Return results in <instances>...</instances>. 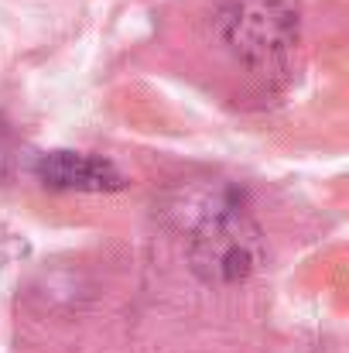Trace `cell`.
Here are the masks:
<instances>
[{
    "label": "cell",
    "instance_id": "1",
    "mask_svg": "<svg viewBox=\"0 0 349 353\" xmlns=\"http://www.w3.org/2000/svg\"><path fill=\"white\" fill-rule=\"evenodd\" d=\"M161 216L185 234L189 268L206 285H240L267 261L264 230L246 213L243 192L226 179H192L175 185L161 203Z\"/></svg>",
    "mask_w": 349,
    "mask_h": 353
},
{
    "label": "cell",
    "instance_id": "2",
    "mask_svg": "<svg viewBox=\"0 0 349 353\" xmlns=\"http://www.w3.org/2000/svg\"><path fill=\"white\" fill-rule=\"evenodd\" d=\"M220 38L253 72H281L298 48L302 17L295 0H226L220 7Z\"/></svg>",
    "mask_w": 349,
    "mask_h": 353
},
{
    "label": "cell",
    "instance_id": "3",
    "mask_svg": "<svg viewBox=\"0 0 349 353\" xmlns=\"http://www.w3.org/2000/svg\"><path fill=\"white\" fill-rule=\"evenodd\" d=\"M34 175L59 192H120L127 185L114 161L83 151H45L34 161Z\"/></svg>",
    "mask_w": 349,
    "mask_h": 353
},
{
    "label": "cell",
    "instance_id": "4",
    "mask_svg": "<svg viewBox=\"0 0 349 353\" xmlns=\"http://www.w3.org/2000/svg\"><path fill=\"white\" fill-rule=\"evenodd\" d=\"M14 172H17V137L10 123L0 117V182H7Z\"/></svg>",
    "mask_w": 349,
    "mask_h": 353
}]
</instances>
